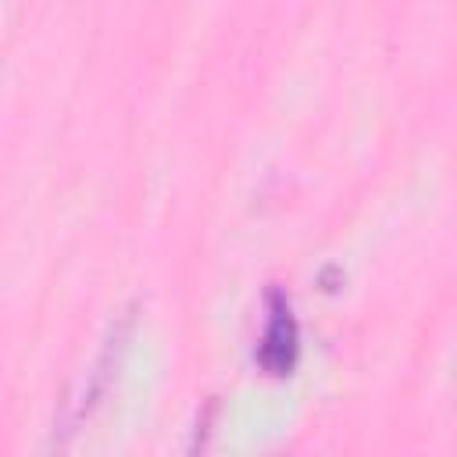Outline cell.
<instances>
[{"instance_id":"7a4b0ae2","label":"cell","mask_w":457,"mask_h":457,"mask_svg":"<svg viewBox=\"0 0 457 457\" xmlns=\"http://www.w3.org/2000/svg\"><path fill=\"white\" fill-rule=\"evenodd\" d=\"M264 311H268V318H264L253 357L268 375H289L300 357V325L289 307V296L282 289H268Z\"/></svg>"},{"instance_id":"6da1fadb","label":"cell","mask_w":457,"mask_h":457,"mask_svg":"<svg viewBox=\"0 0 457 457\" xmlns=\"http://www.w3.org/2000/svg\"><path fill=\"white\" fill-rule=\"evenodd\" d=\"M132 328H136V311L125 307L111 318L89 368L79 375V382L68 389L64 403L57 407L54 414V428H50V443L46 450H64L79 432L82 425L104 407V400L111 396L118 375H121V364H125V353H129V343H132Z\"/></svg>"}]
</instances>
